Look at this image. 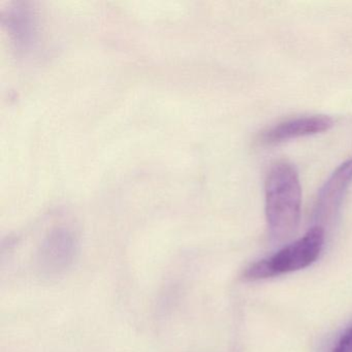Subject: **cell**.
Returning a JSON list of instances; mask_svg holds the SVG:
<instances>
[{"label": "cell", "mask_w": 352, "mask_h": 352, "mask_svg": "<svg viewBox=\"0 0 352 352\" xmlns=\"http://www.w3.org/2000/svg\"><path fill=\"white\" fill-rule=\"evenodd\" d=\"M333 125V119L324 115L298 117L284 121L263 131L259 137L258 143L263 146L277 145L296 138L324 133Z\"/></svg>", "instance_id": "277c9868"}, {"label": "cell", "mask_w": 352, "mask_h": 352, "mask_svg": "<svg viewBox=\"0 0 352 352\" xmlns=\"http://www.w3.org/2000/svg\"><path fill=\"white\" fill-rule=\"evenodd\" d=\"M352 184V157L340 164L319 191L315 206L318 220H329L337 214Z\"/></svg>", "instance_id": "3957f363"}, {"label": "cell", "mask_w": 352, "mask_h": 352, "mask_svg": "<svg viewBox=\"0 0 352 352\" xmlns=\"http://www.w3.org/2000/svg\"><path fill=\"white\" fill-rule=\"evenodd\" d=\"M323 245L324 230L321 226H314L302 238L283 247L275 254L247 267L244 278L255 281L306 269L319 258Z\"/></svg>", "instance_id": "7a4b0ae2"}, {"label": "cell", "mask_w": 352, "mask_h": 352, "mask_svg": "<svg viewBox=\"0 0 352 352\" xmlns=\"http://www.w3.org/2000/svg\"><path fill=\"white\" fill-rule=\"evenodd\" d=\"M76 243L67 234H56L49 239L38 256L41 270L46 275H57L69 269L76 258Z\"/></svg>", "instance_id": "5b68a950"}, {"label": "cell", "mask_w": 352, "mask_h": 352, "mask_svg": "<svg viewBox=\"0 0 352 352\" xmlns=\"http://www.w3.org/2000/svg\"><path fill=\"white\" fill-rule=\"evenodd\" d=\"M333 352H352V327L343 333Z\"/></svg>", "instance_id": "8992f818"}, {"label": "cell", "mask_w": 352, "mask_h": 352, "mask_svg": "<svg viewBox=\"0 0 352 352\" xmlns=\"http://www.w3.org/2000/svg\"><path fill=\"white\" fill-rule=\"evenodd\" d=\"M302 211V187L298 170L289 162L274 164L265 181V215L270 234L277 242L292 238Z\"/></svg>", "instance_id": "6da1fadb"}]
</instances>
